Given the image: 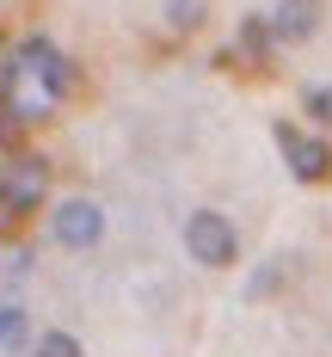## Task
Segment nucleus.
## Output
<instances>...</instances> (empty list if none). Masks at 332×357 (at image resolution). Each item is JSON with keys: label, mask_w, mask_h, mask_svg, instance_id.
Wrapping results in <instances>:
<instances>
[{"label": "nucleus", "mask_w": 332, "mask_h": 357, "mask_svg": "<svg viewBox=\"0 0 332 357\" xmlns=\"http://www.w3.org/2000/svg\"><path fill=\"white\" fill-rule=\"evenodd\" d=\"M184 247H191V259H197V265L221 271V265H234L240 234H234V222H228L221 210H191V222H184Z\"/></svg>", "instance_id": "3"}, {"label": "nucleus", "mask_w": 332, "mask_h": 357, "mask_svg": "<svg viewBox=\"0 0 332 357\" xmlns=\"http://www.w3.org/2000/svg\"><path fill=\"white\" fill-rule=\"evenodd\" d=\"M314 25H320V0H277V19H271V31L283 37V43L314 37Z\"/></svg>", "instance_id": "6"}, {"label": "nucleus", "mask_w": 332, "mask_h": 357, "mask_svg": "<svg viewBox=\"0 0 332 357\" xmlns=\"http://www.w3.org/2000/svg\"><path fill=\"white\" fill-rule=\"evenodd\" d=\"M19 130H25V117L0 99V148H19Z\"/></svg>", "instance_id": "11"}, {"label": "nucleus", "mask_w": 332, "mask_h": 357, "mask_svg": "<svg viewBox=\"0 0 332 357\" xmlns=\"http://www.w3.org/2000/svg\"><path fill=\"white\" fill-rule=\"evenodd\" d=\"M37 357H80V339L74 333H43L37 339Z\"/></svg>", "instance_id": "10"}, {"label": "nucleus", "mask_w": 332, "mask_h": 357, "mask_svg": "<svg viewBox=\"0 0 332 357\" xmlns=\"http://www.w3.org/2000/svg\"><path fill=\"white\" fill-rule=\"evenodd\" d=\"M49 234H56L62 247H93V241L105 234V210H99V204H86V197H68L62 210L49 215Z\"/></svg>", "instance_id": "5"}, {"label": "nucleus", "mask_w": 332, "mask_h": 357, "mask_svg": "<svg viewBox=\"0 0 332 357\" xmlns=\"http://www.w3.org/2000/svg\"><path fill=\"white\" fill-rule=\"evenodd\" d=\"M271 25H264V19H240V37H234V50H246V56H253V62H264V50H271Z\"/></svg>", "instance_id": "7"}, {"label": "nucleus", "mask_w": 332, "mask_h": 357, "mask_svg": "<svg viewBox=\"0 0 332 357\" xmlns=\"http://www.w3.org/2000/svg\"><path fill=\"white\" fill-rule=\"evenodd\" d=\"M43 191H49V167H43V154H13V160L0 167V210H6V215L43 210Z\"/></svg>", "instance_id": "2"}, {"label": "nucleus", "mask_w": 332, "mask_h": 357, "mask_svg": "<svg viewBox=\"0 0 332 357\" xmlns=\"http://www.w3.org/2000/svg\"><path fill=\"white\" fill-rule=\"evenodd\" d=\"M166 25L173 31H197L203 25V0H166Z\"/></svg>", "instance_id": "9"}, {"label": "nucleus", "mask_w": 332, "mask_h": 357, "mask_svg": "<svg viewBox=\"0 0 332 357\" xmlns=\"http://www.w3.org/2000/svg\"><path fill=\"white\" fill-rule=\"evenodd\" d=\"M68 86H74V68L62 62V50H56L49 37H25L19 56L0 62V99L19 111L25 123L49 117V105L68 99Z\"/></svg>", "instance_id": "1"}, {"label": "nucleus", "mask_w": 332, "mask_h": 357, "mask_svg": "<svg viewBox=\"0 0 332 357\" xmlns=\"http://www.w3.org/2000/svg\"><path fill=\"white\" fill-rule=\"evenodd\" d=\"M277 148H283V160H290V173L301 178V185H320V178L332 173V148L320 142V136H308L301 123H290V117H277Z\"/></svg>", "instance_id": "4"}, {"label": "nucleus", "mask_w": 332, "mask_h": 357, "mask_svg": "<svg viewBox=\"0 0 332 357\" xmlns=\"http://www.w3.org/2000/svg\"><path fill=\"white\" fill-rule=\"evenodd\" d=\"M308 111H314L320 123H332V86H314V93H308Z\"/></svg>", "instance_id": "12"}, {"label": "nucleus", "mask_w": 332, "mask_h": 357, "mask_svg": "<svg viewBox=\"0 0 332 357\" xmlns=\"http://www.w3.org/2000/svg\"><path fill=\"white\" fill-rule=\"evenodd\" d=\"M0 222H6V210H0Z\"/></svg>", "instance_id": "13"}, {"label": "nucleus", "mask_w": 332, "mask_h": 357, "mask_svg": "<svg viewBox=\"0 0 332 357\" xmlns=\"http://www.w3.org/2000/svg\"><path fill=\"white\" fill-rule=\"evenodd\" d=\"M25 339H31L25 308H0V351H25Z\"/></svg>", "instance_id": "8"}]
</instances>
